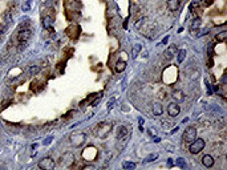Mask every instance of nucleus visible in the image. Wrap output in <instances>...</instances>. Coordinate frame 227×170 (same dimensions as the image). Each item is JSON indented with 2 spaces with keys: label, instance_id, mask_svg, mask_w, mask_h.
Masks as SVG:
<instances>
[{
  "label": "nucleus",
  "instance_id": "1",
  "mask_svg": "<svg viewBox=\"0 0 227 170\" xmlns=\"http://www.w3.org/2000/svg\"><path fill=\"white\" fill-rule=\"evenodd\" d=\"M112 122L109 121H102L100 122V124H97V126H96L94 129V134L97 138H101V140H105L108 137V135L110 134V132H112Z\"/></svg>",
  "mask_w": 227,
  "mask_h": 170
},
{
  "label": "nucleus",
  "instance_id": "2",
  "mask_svg": "<svg viewBox=\"0 0 227 170\" xmlns=\"http://www.w3.org/2000/svg\"><path fill=\"white\" fill-rule=\"evenodd\" d=\"M73 162H75V156H73V153L72 152H65L63 156L59 158L57 165L60 167H64V169H66V167H70V166H72Z\"/></svg>",
  "mask_w": 227,
  "mask_h": 170
},
{
  "label": "nucleus",
  "instance_id": "3",
  "mask_svg": "<svg viewBox=\"0 0 227 170\" xmlns=\"http://www.w3.org/2000/svg\"><path fill=\"white\" fill-rule=\"evenodd\" d=\"M85 141H86V135H85V133H82V132H75L70 134V137H69V142H70V145L75 147H80Z\"/></svg>",
  "mask_w": 227,
  "mask_h": 170
},
{
  "label": "nucleus",
  "instance_id": "4",
  "mask_svg": "<svg viewBox=\"0 0 227 170\" xmlns=\"http://www.w3.org/2000/svg\"><path fill=\"white\" fill-rule=\"evenodd\" d=\"M204 145H206V142H204L203 138H195L193 142H190L189 152L191 154H198L204 149Z\"/></svg>",
  "mask_w": 227,
  "mask_h": 170
},
{
  "label": "nucleus",
  "instance_id": "5",
  "mask_svg": "<svg viewBox=\"0 0 227 170\" xmlns=\"http://www.w3.org/2000/svg\"><path fill=\"white\" fill-rule=\"evenodd\" d=\"M37 166L43 170H52V169H55L56 162L52 157H44V158H41L40 161H39Z\"/></svg>",
  "mask_w": 227,
  "mask_h": 170
},
{
  "label": "nucleus",
  "instance_id": "6",
  "mask_svg": "<svg viewBox=\"0 0 227 170\" xmlns=\"http://www.w3.org/2000/svg\"><path fill=\"white\" fill-rule=\"evenodd\" d=\"M182 138H183L185 142H193L194 140L197 138V129L194 126H189L186 128V130L183 132V135H182Z\"/></svg>",
  "mask_w": 227,
  "mask_h": 170
},
{
  "label": "nucleus",
  "instance_id": "7",
  "mask_svg": "<svg viewBox=\"0 0 227 170\" xmlns=\"http://www.w3.org/2000/svg\"><path fill=\"white\" fill-rule=\"evenodd\" d=\"M31 36H32V31L29 28L20 29V31L17 32V41L20 44H25V43H28Z\"/></svg>",
  "mask_w": 227,
  "mask_h": 170
},
{
  "label": "nucleus",
  "instance_id": "8",
  "mask_svg": "<svg viewBox=\"0 0 227 170\" xmlns=\"http://www.w3.org/2000/svg\"><path fill=\"white\" fill-rule=\"evenodd\" d=\"M181 112V108H179L178 102H170L169 107H167V113H169L170 117H177Z\"/></svg>",
  "mask_w": 227,
  "mask_h": 170
},
{
  "label": "nucleus",
  "instance_id": "9",
  "mask_svg": "<svg viewBox=\"0 0 227 170\" xmlns=\"http://www.w3.org/2000/svg\"><path fill=\"white\" fill-rule=\"evenodd\" d=\"M177 51H178V48H177V45H174V44H171V45L169 47V48L165 51V59L166 60H171V59H174V56L177 55Z\"/></svg>",
  "mask_w": 227,
  "mask_h": 170
},
{
  "label": "nucleus",
  "instance_id": "10",
  "mask_svg": "<svg viewBox=\"0 0 227 170\" xmlns=\"http://www.w3.org/2000/svg\"><path fill=\"white\" fill-rule=\"evenodd\" d=\"M171 96H173V98H174L176 102H182V101L185 100V93H183V90H181V89H174Z\"/></svg>",
  "mask_w": 227,
  "mask_h": 170
},
{
  "label": "nucleus",
  "instance_id": "11",
  "mask_svg": "<svg viewBox=\"0 0 227 170\" xmlns=\"http://www.w3.org/2000/svg\"><path fill=\"white\" fill-rule=\"evenodd\" d=\"M202 165L206 167H213L214 166V158L210 154H204V156L202 157Z\"/></svg>",
  "mask_w": 227,
  "mask_h": 170
},
{
  "label": "nucleus",
  "instance_id": "12",
  "mask_svg": "<svg viewBox=\"0 0 227 170\" xmlns=\"http://www.w3.org/2000/svg\"><path fill=\"white\" fill-rule=\"evenodd\" d=\"M162 113H164V107H162L159 102L153 104V114L154 116H161Z\"/></svg>",
  "mask_w": 227,
  "mask_h": 170
},
{
  "label": "nucleus",
  "instance_id": "13",
  "mask_svg": "<svg viewBox=\"0 0 227 170\" xmlns=\"http://www.w3.org/2000/svg\"><path fill=\"white\" fill-rule=\"evenodd\" d=\"M129 129H128V126H125V125H120L118 126V130H117V138H120V137H124V135L129 134Z\"/></svg>",
  "mask_w": 227,
  "mask_h": 170
},
{
  "label": "nucleus",
  "instance_id": "14",
  "mask_svg": "<svg viewBox=\"0 0 227 170\" xmlns=\"http://www.w3.org/2000/svg\"><path fill=\"white\" fill-rule=\"evenodd\" d=\"M125 68H126V61L125 60H118L117 63H116V72L117 73L124 72Z\"/></svg>",
  "mask_w": 227,
  "mask_h": 170
},
{
  "label": "nucleus",
  "instance_id": "15",
  "mask_svg": "<svg viewBox=\"0 0 227 170\" xmlns=\"http://www.w3.org/2000/svg\"><path fill=\"white\" fill-rule=\"evenodd\" d=\"M167 8L170 11H177L179 8V0H167Z\"/></svg>",
  "mask_w": 227,
  "mask_h": 170
},
{
  "label": "nucleus",
  "instance_id": "16",
  "mask_svg": "<svg viewBox=\"0 0 227 170\" xmlns=\"http://www.w3.org/2000/svg\"><path fill=\"white\" fill-rule=\"evenodd\" d=\"M53 23H55V19L52 18V16H47V18H44V27H45L47 29H51L52 31V27H53Z\"/></svg>",
  "mask_w": 227,
  "mask_h": 170
},
{
  "label": "nucleus",
  "instance_id": "17",
  "mask_svg": "<svg viewBox=\"0 0 227 170\" xmlns=\"http://www.w3.org/2000/svg\"><path fill=\"white\" fill-rule=\"evenodd\" d=\"M186 49H178L177 51V61H178L179 64L183 63V60L186 59Z\"/></svg>",
  "mask_w": 227,
  "mask_h": 170
},
{
  "label": "nucleus",
  "instance_id": "18",
  "mask_svg": "<svg viewBox=\"0 0 227 170\" xmlns=\"http://www.w3.org/2000/svg\"><path fill=\"white\" fill-rule=\"evenodd\" d=\"M142 49V45L140 43H137V44H134L133 45V51H132V59H135L138 56V53H140V51Z\"/></svg>",
  "mask_w": 227,
  "mask_h": 170
},
{
  "label": "nucleus",
  "instance_id": "19",
  "mask_svg": "<svg viewBox=\"0 0 227 170\" xmlns=\"http://www.w3.org/2000/svg\"><path fill=\"white\" fill-rule=\"evenodd\" d=\"M226 39H227V31L219 32V33H216V36H215V40L218 41V43H223Z\"/></svg>",
  "mask_w": 227,
  "mask_h": 170
},
{
  "label": "nucleus",
  "instance_id": "20",
  "mask_svg": "<svg viewBox=\"0 0 227 170\" xmlns=\"http://www.w3.org/2000/svg\"><path fill=\"white\" fill-rule=\"evenodd\" d=\"M31 4H32V0H25V1L21 4V9H23L24 12L31 11Z\"/></svg>",
  "mask_w": 227,
  "mask_h": 170
},
{
  "label": "nucleus",
  "instance_id": "21",
  "mask_svg": "<svg viewBox=\"0 0 227 170\" xmlns=\"http://www.w3.org/2000/svg\"><path fill=\"white\" fill-rule=\"evenodd\" d=\"M39 72H40V66H39V65H32L31 68H29V75H31V76L39 75Z\"/></svg>",
  "mask_w": 227,
  "mask_h": 170
},
{
  "label": "nucleus",
  "instance_id": "22",
  "mask_svg": "<svg viewBox=\"0 0 227 170\" xmlns=\"http://www.w3.org/2000/svg\"><path fill=\"white\" fill-rule=\"evenodd\" d=\"M122 167L126 169V170H132V169H134V167H135V164H134V162L125 161V162H122Z\"/></svg>",
  "mask_w": 227,
  "mask_h": 170
},
{
  "label": "nucleus",
  "instance_id": "23",
  "mask_svg": "<svg viewBox=\"0 0 227 170\" xmlns=\"http://www.w3.org/2000/svg\"><path fill=\"white\" fill-rule=\"evenodd\" d=\"M176 165L177 166H179V167H182V169H185L186 167V161H185V158H177V161H176Z\"/></svg>",
  "mask_w": 227,
  "mask_h": 170
},
{
  "label": "nucleus",
  "instance_id": "24",
  "mask_svg": "<svg viewBox=\"0 0 227 170\" xmlns=\"http://www.w3.org/2000/svg\"><path fill=\"white\" fill-rule=\"evenodd\" d=\"M157 158H158V154H157V153H154V154H150V156H147L146 158H145V162H152V161H155Z\"/></svg>",
  "mask_w": 227,
  "mask_h": 170
},
{
  "label": "nucleus",
  "instance_id": "25",
  "mask_svg": "<svg viewBox=\"0 0 227 170\" xmlns=\"http://www.w3.org/2000/svg\"><path fill=\"white\" fill-rule=\"evenodd\" d=\"M209 33V29L207 28H204V29H202L199 33H197V37H201V36H203V35H207Z\"/></svg>",
  "mask_w": 227,
  "mask_h": 170
},
{
  "label": "nucleus",
  "instance_id": "26",
  "mask_svg": "<svg viewBox=\"0 0 227 170\" xmlns=\"http://www.w3.org/2000/svg\"><path fill=\"white\" fill-rule=\"evenodd\" d=\"M199 24H201V20H199V19H197V20H194L193 25H191V29H194V28H197V27H199Z\"/></svg>",
  "mask_w": 227,
  "mask_h": 170
},
{
  "label": "nucleus",
  "instance_id": "27",
  "mask_svg": "<svg viewBox=\"0 0 227 170\" xmlns=\"http://www.w3.org/2000/svg\"><path fill=\"white\" fill-rule=\"evenodd\" d=\"M52 140H53L52 137H48V138H45V140L43 141V145H49V144L52 142Z\"/></svg>",
  "mask_w": 227,
  "mask_h": 170
},
{
  "label": "nucleus",
  "instance_id": "28",
  "mask_svg": "<svg viewBox=\"0 0 227 170\" xmlns=\"http://www.w3.org/2000/svg\"><path fill=\"white\" fill-rule=\"evenodd\" d=\"M167 41H169V36H166V37H165L164 40H162V44H166Z\"/></svg>",
  "mask_w": 227,
  "mask_h": 170
},
{
  "label": "nucleus",
  "instance_id": "29",
  "mask_svg": "<svg viewBox=\"0 0 227 170\" xmlns=\"http://www.w3.org/2000/svg\"><path fill=\"white\" fill-rule=\"evenodd\" d=\"M138 122H140V126H142V125H144V118H140V121Z\"/></svg>",
  "mask_w": 227,
  "mask_h": 170
}]
</instances>
